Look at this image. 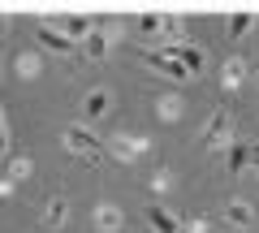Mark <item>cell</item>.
Returning <instances> with one entry per match:
<instances>
[{
	"mask_svg": "<svg viewBox=\"0 0 259 233\" xmlns=\"http://www.w3.org/2000/svg\"><path fill=\"white\" fill-rule=\"evenodd\" d=\"M35 39L48 48V52H56V56H69V52L78 48L74 39H69V35H61V30H56L52 22H39V26H35Z\"/></svg>",
	"mask_w": 259,
	"mask_h": 233,
	"instance_id": "5",
	"label": "cell"
},
{
	"mask_svg": "<svg viewBox=\"0 0 259 233\" xmlns=\"http://www.w3.org/2000/svg\"><path fill=\"white\" fill-rule=\"evenodd\" d=\"M139 61H143L147 69H156V74L173 78V82H186V78H190V69H186L182 61H177V56H168V52H156V48H147V43L139 48Z\"/></svg>",
	"mask_w": 259,
	"mask_h": 233,
	"instance_id": "2",
	"label": "cell"
},
{
	"mask_svg": "<svg viewBox=\"0 0 259 233\" xmlns=\"http://www.w3.org/2000/svg\"><path fill=\"white\" fill-rule=\"evenodd\" d=\"M52 26H56V30H61V35H69V39H74V43H78V48H82V43H87V39H91V35H95V26H91V18H82V13H65V18H56V22H52Z\"/></svg>",
	"mask_w": 259,
	"mask_h": 233,
	"instance_id": "4",
	"label": "cell"
},
{
	"mask_svg": "<svg viewBox=\"0 0 259 233\" xmlns=\"http://www.w3.org/2000/svg\"><path fill=\"white\" fill-rule=\"evenodd\" d=\"M221 143H233V117L229 108H216L207 117V125L199 130V147H221Z\"/></svg>",
	"mask_w": 259,
	"mask_h": 233,
	"instance_id": "3",
	"label": "cell"
},
{
	"mask_svg": "<svg viewBox=\"0 0 259 233\" xmlns=\"http://www.w3.org/2000/svg\"><path fill=\"white\" fill-rule=\"evenodd\" d=\"M65 220H69V203H65L61 195H52V199L44 203V229H48V233H56Z\"/></svg>",
	"mask_w": 259,
	"mask_h": 233,
	"instance_id": "9",
	"label": "cell"
},
{
	"mask_svg": "<svg viewBox=\"0 0 259 233\" xmlns=\"http://www.w3.org/2000/svg\"><path fill=\"white\" fill-rule=\"evenodd\" d=\"M61 138L69 143V151H74V156H82L87 164H100L104 147H100V138H95V134L87 130V125H65V130H61Z\"/></svg>",
	"mask_w": 259,
	"mask_h": 233,
	"instance_id": "1",
	"label": "cell"
},
{
	"mask_svg": "<svg viewBox=\"0 0 259 233\" xmlns=\"http://www.w3.org/2000/svg\"><path fill=\"white\" fill-rule=\"evenodd\" d=\"M22 177H30V160H13L9 164V181H22Z\"/></svg>",
	"mask_w": 259,
	"mask_h": 233,
	"instance_id": "20",
	"label": "cell"
},
{
	"mask_svg": "<svg viewBox=\"0 0 259 233\" xmlns=\"http://www.w3.org/2000/svg\"><path fill=\"white\" fill-rule=\"evenodd\" d=\"M246 233H250V229H246Z\"/></svg>",
	"mask_w": 259,
	"mask_h": 233,
	"instance_id": "23",
	"label": "cell"
},
{
	"mask_svg": "<svg viewBox=\"0 0 259 233\" xmlns=\"http://www.w3.org/2000/svg\"><path fill=\"white\" fill-rule=\"evenodd\" d=\"M139 30H143V35H160V30H164V18H160V13H143Z\"/></svg>",
	"mask_w": 259,
	"mask_h": 233,
	"instance_id": "18",
	"label": "cell"
},
{
	"mask_svg": "<svg viewBox=\"0 0 259 233\" xmlns=\"http://www.w3.org/2000/svg\"><path fill=\"white\" fill-rule=\"evenodd\" d=\"M108 151L121 160V164H130V160L143 156V138H130V134H112L108 138Z\"/></svg>",
	"mask_w": 259,
	"mask_h": 233,
	"instance_id": "8",
	"label": "cell"
},
{
	"mask_svg": "<svg viewBox=\"0 0 259 233\" xmlns=\"http://www.w3.org/2000/svg\"><path fill=\"white\" fill-rule=\"evenodd\" d=\"M147 224L156 233H182V220L173 212H164V207H147Z\"/></svg>",
	"mask_w": 259,
	"mask_h": 233,
	"instance_id": "11",
	"label": "cell"
},
{
	"mask_svg": "<svg viewBox=\"0 0 259 233\" xmlns=\"http://www.w3.org/2000/svg\"><path fill=\"white\" fill-rule=\"evenodd\" d=\"M82 52H87V61H104V56H108V35H104V30H95V35L82 43Z\"/></svg>",
	"mask_w": 259,
	"mask_h": 233,
	"instance_id": "15",
	"label": "cell"
},
{
	"mask_svg": "<svg viewBox=\"0 0 259 233\" xmlns=\"http://www.w3.org/2000/svg\"><path fill=\"white\" fill-rule=\"evenodd\" d=\"M164 35H173V43H186V26L177 13H164Z\"/></svg>",
	"mask_w": 259,
	"mask_h": 233,
	"instance_id": "17",
	"label": "cell"
},
{
	"mask_svg": "<svg viewBox=\"0 0 259 233\" xmlns=\"http://www.w3.org/2000/svg\"><path fill=\"white\" fill-rule=\"evenodd\" d=\"M250 147H255V143H246V138H238V143L225 147V168H229V177H238L242 168L250 164Z\"/></svg>",
	"mask_w": 259,
	"mask_h": 233,
	"instance_id": "7",
	"label": "cell"
},
{
	"mask_svg": "<svg viewBox=\"0 0 259 233\" xmlns=\"http://www.w3.org/2000/svg\"><path fill=\"white\" fill-rule=\"evenodd\" d=\"M164 52H168V56H177V61H182L186 69H190V74H203V65H207L203 48H190V43H168Z\"/></svg>",
	"mask_w": 259,
	"mask_h": 233,
	"instance_id": "6",
	"label": "cell"
},
{
	"mask_svg": "<svg viewBox=\"0 0 259 233\" xmlns=\"http://www.w3.org/2000/svg\"><path fill=\"white\" fill-rule=\"evenodd\" d=\"M255 26V13H229V22H225V30H229V39H242L246 30Z\"/></svg>",
	"mask_w": 259,
	"mask_h": 233,
	"instance_id": "16",
	"label": "cell"
},
{
	"mask_svg": "<svg viewBox=\"0 0 259 233\" xmlns=\"http://www.w3.org/2000/svg\"><path fill=\"white\" fill-rule=\"evenodd\" d=\"M91 224L95 229H104V233H117L121 224H125V216H121V207H112V203H100L91 212Z\"/></svg>",
	"mask_w": 259,
	"mask_h": 233,
	"instance_id": "10",
	"label": "cell"
},
{
	"mask_svg": "<svg viewBox=\"0 0 259 233\" xmlns=\"http://www.w3.org/2000/svg\"><path fill=\"white\" fill-rule=\"evenodd\" d=\"M242 74H246V61H242V56H229V61H225V69H221V86H225V91H229V86H238Z\"/></svg>",
	"mask_w": 259,
	"mask_h": 233,
	"instance_id": "14",
	"label": "cell"
},
{
	"mask_svg": "<svg viewBox=\"0 0 259 233\" xmlns=\"http://www.w3.org/2000/svg\"><path fill=\"white\" fill-rule=\"evenodd\" d=\"M225 216H229V224H238L242 233H246L250 224H255V207H250V203H242V199H233V203L225 207Z\"/></svg>",
	"mask_w": 259,
	"mask_h": 233,
	"instance_id": "12",
	"label": "cell"
},
{
	"mask_svg": "<svg viewBox=\"0 0 259 233\" xmlns=\"http://www.w3.org/2000/svg\"><path fill=\"white\" fill-rule=\"evenodd\" d=\"M104 112H108V91L95 86V91L82 100V117H91V121H95V117H104Z\"/></svg>",
	"mask_w": 259,
	"mask_h": 233,
	"instance_id": "13",
	"label": "cell"
},
{
	"mask_svg": "<svg viewBox=\"0 0 259 233\" xmlns=\"http://www.w3.org/2000/svg\"><path fill=\"white\" fill-rule=\"evenodd\" d=\"M177 112H182V100H160V117H164V121H173Z\"/></svg>",
	"mask_w": 259,
	"mask_h": 233,
	"instance_id": "21",
	"label": "cell"
},
{
	"mask_svg": "<svg viewBox=\"0 0 259 233\" xmlns=\"http://www.w3.org/2000/svg\"><path fill=\"white\" fill-rule=\"evenodd\" d=\"M0 147H5V151L13 147V125H9V117H0Z\"/></svg>",
	"mask_w": 259,
	"mask_h": 233,
	"instance_id": "22",
	"label": "cell"
},
{
	"mask_svg": "<svg viewBox=\"0 0 259 233\" xmlns=\"http://www.w3.org/2000/svg\"><path fill=\"white\" fill-rule=\"evenodd\" d=\"M18 74H22V78H35V74H39V56L22 52V56H18Z\"/></svg>",
	"mask_w": 259,
	"mask_h": 233,
	"instance_id": "19",
	"label": "cell"
}]
</instances>
